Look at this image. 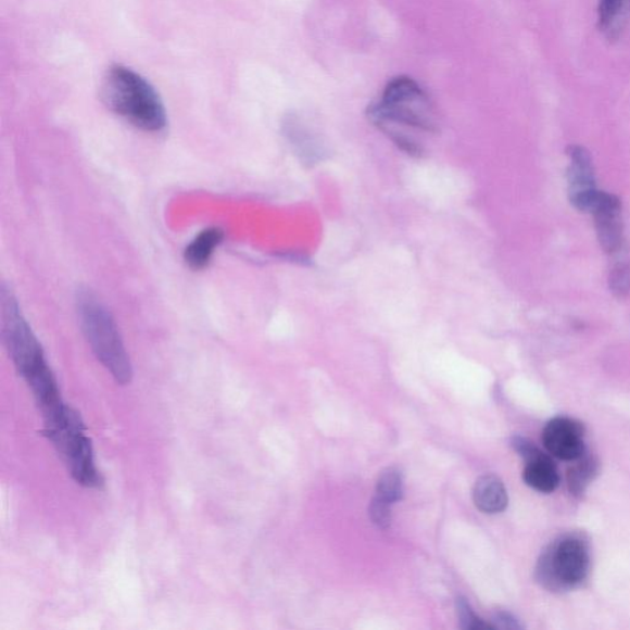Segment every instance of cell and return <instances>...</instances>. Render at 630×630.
Masks as SVG:
<instances>
[{
    "label": "cell",
    "instance_id": "5bb4252c",
    "mask_svg": "<svg viewBox=\"0 0 630 630\" xmlns=\"http://www.w3.org/2000/svg\"><path fill=\"white\" fill-rule=\"evenodd\" d=\"M614 255H616V261L610 267L608 285L610 292L622 300L630 292V254L622 247Z\"/></svg>",
    "mask_w": 630,
    "mask_h": 630
},
{
    "label": "cell",
    "instance_id": "8fae6325",
    "mask_svg": "<svg viewBox=\"0 0 630 630\" xmlns=\"http://www.w3.org/2000/svg\"><path fill=\"white\" fill-rule=\"evenodd\" d=\"M630 22V0H600L598 27L608 40L622 36Z\"/></svg>",
    "mask_w": 630,
    "mask_h": 630
},
{
    "label": "cell",
    "instance_id": "6da1fadb",
    "mask_svg": "<svg viewBox=\"0 0 630 630\" xmlns=\"http://www.w3.org/2000/svg\"><path fill=\"white\" fill-rule=\"evenodd\" d=\"M368 117L379 129L391 137L403 151L420 154L421 146L405 131L437 133V111L426 92L411 77H395L388 83L381 99L368 108Z\"/></svg>",
    "mask_w": 630,
    "mask_h": 630
},
{
    "label": "cell",
    "instance_id": "52a82bcc",
    "mask_svg": "<svg viewBox=\"0 0 630 630\" xmlns=\"http://www.w3.org/2000/svg\"><path fill=\"white\" fill-rule=\"evenodd\" d=\"M583 437L585 429L579 421L558 416L545 425L542 440L552 456L571 462L587 452Z\"/></svg>",
    "mask_w": 630,
    "mask_h": 630
},
{
    "label": "cell",
    "instance_id": "5b68a950",
    "mask_svg": "<svg viewBox=\"0 0 630 630\" xmlns=\"http://www.w3.org/2000/svg\"><path fill=\"white\" fill-rule=\"evenodd\" d=\"M590 552L585 540L568 534L555 541L537 564V579L552 591L576 589L589 577Z\"/></svg>",
    "mask_w": 630,
    "mask_h": 630
},
{
    "label": "cell",
    "instance_id": "2e32d148",
    "mask_svg": "<svg viewBox=\"0 0 630 630\" xmlns=\"http://www.w3.org/2000/svg\"><path fill=\"white\" fill-rule=\"evenodd\" d=\"M457 615L463 629L481 630L494 628L484 623L483 620L478 618L475 614V610H472L468 604L467 600L462 597L457 600Z\"/></svg>",
    "mask_w": 630,
    "mask_h": 630
},
{
    "label": "cell",
    "instance_id": "4fadbf2b",
    "mask_svg": "<svg viewBox=\"0 0 630 630\" xmlns=\"http://www.w3.org/2000/svg\"><path fill=\"white\" fill-rule=\"evenodd\" d=\"M568 472L569 489L574 495L580 496L597 475L598 462L595 457L583 453Z\"/></svg>",
    "mask_w": 630,
    "mask_h": 630
},
{
    "label": "cell",
    "instance_id": "e0dca14e",
    "mask_svg": "<svg viewBox=\"0 0 630 630\" xmlns=\"http://www.w3.org/2000/svg\"><path fill=\"white\" fill-rule=\"evenodd\" d=\"M392 504L385 502L381 497L374 496L369 504L370 520L379 528H388L392 522Z\"/></svg>",
    "mask_w": 630,
    "mask_h": 630
},
{
    "label": "cell",
    "instance_id": "277c9868",
    "mask_svg": "<svg viewBox=\"0 0 630 630\" xmlns=\"http://www.w3.org/2000/svg\"><path fill=\"white\" fill-rule=\"evenodd\" d=\"M43 423L46 437L66 463L73 479L83 487H99L101 476L96 465L94 451L79 414L66 405L61 413Z\"/></svg>",
    "mask_w": 630,
    "mask_h": 630
},
{
    "label": "cell",
    "instance_id": "7c38bea8",
    "mask_svg": "<svg viewBox=\"0 0 630 630\" xmlns=\"http://www.w3.org/2000/svg\"><path fill=\"white\" fill-rule=\"evenodd\" d=\"M224 238V230L218 227L202 230L188 245L187 250H185V262H187L192 270L205 268Z\"/></svg>",
    "mask_w": 630,
    "mask_h": 630
},
{
    "label": "cell",
    "instance_id": "ac0fdd59",
    "mask_svg": "<svg viewBox=\"0 0 630 630\" xmlns=\"http://www.w3.org/2000/svg\"><path fill=\"white\" fill-rule=\"evenodd\" d=\"M493 622L495 623L494 628H502V629H521V625L518 623V620L507 613H496L493 618Z\"/></svg>",
    "mask_w": 630,
    "mask_h": 630
},
{
    "label": "cell",
    "instance_id": "30bf717a",
    "mask_svg": "<svg viewBox=\"0 0 630 630\" xmlns=\"http://www.w3.org/2000/svg\"><path fill=\"white\" fill-rule=\"evenodd\" d=\"M476 506L484 514L503 513L508 504V496L503 480L494 475H487L477 480L472 489Z\"/></svg>",
    "mask_w": 630,
    "mask_h": 630
},
{
    "label": "cell",
    "instance_id": "7a4b0ae2",
    "mask_svg": "<svg viewBox=\"0 0 630 630\" xmlns=\"http://www.w3.org/2000/svg\"><path fill=\"white\" fill-rule=\"evenodd\" d=\"M105 105L142 131H164L165 108L155 89L140 74L124 66L111 67L101 83Z\"/></svg>",
    "mask_w": 630,
    "mask_h": 630
},
{
    "label": "cell",
    "instance_id": "3957f363",
    "mask_svg": "<svg viewBox=\"0 0 630 630\" xmlns=\"http://www.w3.org/2000/svg\"><path fill=\"white\" fill-rule=\"evenodd\" d=\"M77 312L83 333L92 352L118 385L131 382L134 373L116 323L105 305L89 290L77 293Z\"/></svg>",
    "mask_w": 630,
    "mask_h": 630
},
{
    "label": "cell",
    "instance_id": "8992f818",
    "mask_svg": "<svg viewBox=\"0 0 630 630\" xmlns=\"http://www.w3.org/2000/svg\"><path fill=\"white\" fill-rule=\"evenodd\" d=\"M568 155L570 158L568 184L571 205L579 211L591 212L600 194L592 156L587 148L578 144L568 148Z\"/></svg>",
    "mask_w": 630,
    "mask_h": 630
},
{
    "label": "cell",
    "instance_id": "ba28073f",
    "mask_svg": "<svg viewBox=\"0 0 630 630\" xmlns=\"http://www.w3.org/2000/svg\"><path fill=\"white\" fill-rule=\"evenodd\" d=\"M602 249L614 255L623 247L622 202L614 193L600 191L596 205L591 211Z\"/></svg>",
    "mask_w": 630,
    "mask_h": 630
},
{
    "label": "cell",
    "instance_id": "9a60e30c",
    "mask_svg": "<svg viewBox=\"0 0 630 630\" xmlns=\"http://www.w3.org/2000/svg\"><path fill=\"white\" fill-rule=\"evenodd\" d=\"M403 493L404 479L402 471L395 467L385 469L377 480L376 496L393 505L400 502Z\"/></svg>",
    "mask_w": 630,
    "mask_h": 630
},
{
    "label": "cell",
    "instance_id": "9c48e42d",
    "mask_svg": "<svg viewBox=\"0 0 630 630\" xmlns=\"http://www.w3.org/2000/svg\"><path fill=\"white\" fill-rule=\"evenodd\" d=\"M526 459L524 479L528 487L541 493H553L560 484V476L557 466L551 457L537 449Z\"/></svg>",
    "mask_w": 630,
    "mask_h": 630
}]
</instances>
